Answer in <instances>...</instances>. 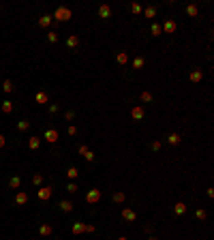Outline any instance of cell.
Returning <instances> with one entry per match:
<instances>
[{
    "label": "cell",
    "instance_id": "obj_1",
    "mask_svg": "<svg viewBox=\"0 0 214 240\" xmlns=\"http://www.w3.org/2000/svg\"><path fill=\"white\" fill-rule=\"evenodd\" d=\"M51 17H56L58 22H69V19H71V9H67V7H58L56 13H54Z\"/></svg>",
    "mask_w": 214,
    "mask_h": 240
},
{
    "label": "cell",
    "instance_id": "obj_2",
    "mask_svg": "<svg viewBox=\"0 0 214 240\" xmlns=\"http://www.w3.org/2000/svg\"><path fill=\"white\" fill-rule=\"evenodd\" d=\"M86 199H88V204H96V202L101 199V191H99V189H90L88 195H86Z\"/></svg>",
    "mask_w": 214,
    "mask_h": 240
},
{
    "label": "cell",
    "instance_id": "obj_3",
    "mask_svg": "<svg viewBox=\"0 0 214 240\" xmlns=\"http://www.w3.org/2000/svg\"><path fill=\"white\" fill-rule=\"evenodd\" d=\"M51 193H54V189H51V187H41V189H39V199H43V202H45V199H49V197H51Z\"/></svg>",
    "mask_w": 214,
    "mask_h": 240
},
{
    "label": "cell",
    "instance_id": "obj_4",
    "mask_svg": "<svg viewBox=\"0 0 214 240\" xmlns=\"http://www.w3.org/2000/svg\"><path fill=\"white\" fill-rule=\"evenodd\" d=\"M163 30H165L167 35H174V32L178 30V26H176V22H174V19H167L165 24H163Z\"/></svg>",
    "mask_w": 214,
    "mask_h": 240
},
{
    "label": "cell",
    "instance_id": "obj_5",
    "mask_svg": "<svg viewBox=\"0 0 214 240\" xmlns=\"http://www.w3.org/2000/svg\"><path fill=\"white\" fill-rule=\"evenodd\" d=\"M45 139H47L49 144H56L58 142V131H54V129H49V131H45V135H43Z\"/></svg>",
    "mask_w": 214,
    "mask_h": 240
},
{
    "label": "cell",
    "instance_id": "obj_6",
    "mask_svg": "<svg viewBox=\"0 0 214 240\" xmlns=\"http://www.w3.org/2000/svg\"><path fill=\"white\" fill-rule=\"evenodd\" d=\"M15 204H17V206H24V204H28V193L19 191L17 195H15Z\"/></svg>",
    "mask_w": 214,
    "mask_h": 240
},
{
    "label": "cell",
    "instance_id": "obj_7",
    "mask_svg": "<svg viewBox=\"0 0 214 240\" xmlns=\"http://www.w3.org/2000/svg\"><path fill=\"white\" fill-rule=\"evenodd\" d=\"M99 15H101L103 19H107V17L111 15V7H109V4H101V7H99Z\"/></svg>",
    "mask_w": 214,
    "mask_h": 240
},
{
    "label": "cell",
    "instance_id": "obj_8",
    "mask_svg": "<svg viewBox=\"0 0 214 240\" xmlns=\"http://www.w3.org/2000/svg\"><path fill=\"white\" fill-rule=\"evenodd\" d=\"M122 216H124V221H135V219H137V215H135V210H131V208H124V210H122Z\"/></svg>",
    "mask_w": 214,
    "mask_h": 240
},
{
    "label": "cell",
    "instance_id": "obj_9",
    "mask_svg": "<svg viewBox=\"0 0 214 240\" xmlns=\"http://www.w3.org/2000/svg\"><path fill=\"white\" fill-rule=\"evenodd\" d=\"M174 212H176L178 216H182V215H184V212H186V206H184V202H178V204L174 206Z\"/></svg>",
    "mask_w": 214,
    "mask_h": 240
},
{
    "label": "cell",
    "instance_id": "obj_10",
    "mask_svg": "<svg viewBox=\"0 0 214 240\" xmlns=\"http://www.w3.org/2000/svg\"><path fill=\"white\" fill-rule=\"evenodd\" d=\"M116 62H118V64H126V62H129V54H126V52H120L118 56H116Z\"/></svg>",
    "mask_w": 214,
    "mask_h": 240
},
{
    "label": "cell",
    "instance_id": "obj_11",
    "mask_svg": "<svg viewBox=\"0 0 214 240\" xmlns=\"http://www.w3.org/2000/svg\"><path fill=\"white\" fill-rule=\"evenodd\" d=\"M167 142H169V144H180L182 137H180L178 133H169V135H167Z\"/></svg>",
    "mask_w": 214,
    "mask_h": 240
},
{
    "label": "cell",
    "instance_id": "obj_12",
    "mask_svg": "<svg viewBox=\"0 0 214 240\" xmlns=\"http://www.w3.org/2000/svg\"><path fill=\"white\" fill-rule=\"evenodd\" d=\"M131 116H133L135 120H142V118H143V109H142V107H133V109H131Z\"/></svg>",
    "mask_w": 214,
    "mask_h": 240
},
{
    "label": "cell",
    "instance_id": "obj_13",
    "mask_svg": "<svg viewBox=\"0 0 214 240\" xmlns=\"http://www.w3.org/2000/svg\"><path fill=\"white\" fill-rule=\"evenodd\" d=\"M51 19H54L51 15H43V17L39 19V26H43V28H47V26L51 24Z\"/></svg>",
    "mask_w": 214,
    "mask_h": 240
},
{
    "label": "cell",
    "instance_id": "obj_14",
    "mask_svg": "<svg viewBox=\"0 0 214 240\" xmlns=\"http://www.w3.org/2000/svg\"><path fill=\"white\" fill-rule=\"evenodd\" d=\"M19 184H22V178H19V176H13V178L9 180V187H11V189H19Z\"/></svg>",
    "mask_w": 214,
    "mask_h": 240
},
{
    "label": "cell",
    "instance_id": "obj_15",
    "mask_svg": "<svg viewBox=\"0 0 214 240\" xmlns=\"http://www.w3.org/2000/svg\"><path fill=\"white\" fill-rule=\"evenodd\" d=\"M60 210H62V212H71V210H73V204H71V202H67V199H64V202H60Z\"/></svg>",
    "mask_w": 214,
    "mask_h": 240
},
{
    "label": "cell",
    "instance_id": "obj_16",
    "mask_svg": "<svg viewBox=\"0 0 214 240\" xmlns=\"http://www.w3.org/2000/svg\"><path fill=\"white\" fill-rule=\"evenodd\" d=\"M82 232H86V225H83V223H79V221L73 223V234H82Z\"/></svg>",
    "mask_w": 214,
    "mask_h": 240
},
{
    "label": "cell",
    "instance_id": "obj_17",
    "mask_svg": "<svg viewBox=\"0 0 214 240\" xmlns=\"http://www.w3.org/2000/svg\"><path fill=\"white\" fill-rule=\"evenodd\" d=\"M190 82H193V84H197V82H201V71H199V69H197V71H193V73H190Z\"/></svg>",
    "mask_w": 214,
    "mask_h": 240
},
{
    "label": "cell",
    "instance_id": "obj_18",
    "mask_svg": "<svg viewBox=\"0 0 214 240\" xmlns=\"http://www.w3.org/2000/svg\"><path fill=\"white\" fill-rule=\"evenodd\" d=\"M67 176H69L71 180H75L77 176H79V169H77V167H69V169H67Z\"/></svg>",
    "mask_w": 214,
    "mask_h": 240
},
{
    "label": "cell",
    "instance_id": "obj_19",
    "mask_svg": "<svg viewBox=\"0 0 214 240\" xmlns=\"http://www.w3.org/2000/svg\"><path fill=\"white\" fill-rule=\"evenodd\" d=\"M28 146H30V150H36V148L41 146V139H39V137H30V142H28Z\"/></svg>",
    "mask_w": 214,
    "mask_h": 240
},
{
    "label": "cell",
    "instance_id": "obj_20",
    "mask_svg": "<svg viewBox=\"0 0 214 240\" xmlns=\"http://www.w3.org/2000/svg\"><path fill=\"white\" fill-rule=\"evenodd\" d=\"M77 43H79V36H69V39H67V45H69V47H77Z\"/></svg>",
    "mask_w": 214,
    "mask_h": 240
},
{
    "label": "cell",
    "instance_id": "obj_21",
    "mask_svg": "<svg viewBox=\"0 0 214 240\" xmlns=\"http://www.w3.org/2000/svg\"><path fill=\"white\" fill-rule=\"evenodd\" d=\"M2 112H4V114H11L13 112V103L11 101H2Z\"/></svg>",
    "mask_w": 214,
    "mask_h": 240
},
{
    "label": "cell",
    "instance_id": "obj_22",
    "mask_svg": "<svg viewBox=\"0 0 214 240\" xmlns=\"http://www.w3.org/2000/svg\"><path fill=\"white\" fill-rule=\"evenodd\" d=\"M13 88H15V86H13L11 79H4V84H2V90H4V92H13Z\"/></svg>",
    "mask_w": 214,
    "mask_h": 240
},
{
    "label": "cell",
    "instance_id": "obj_23",
    "mask_svg": "<svg viewBox=\"0 0 214 240\" xmlns=\"http://www.w3.org/2000/svg\"><path fill=\"white\" fill-rule=\"evenodd\" d=\"M17 129H19V131H28V129H30V122H28V120H19V122H17Z\"/></svg>",
    "mask_w": 214,
    "mask_h": 240
},
{
    "label": "cell",
    "instance_id": "obj_24",
    "mask_svg": "<svg viewBox=\"0 0 214 240\" xmlns=\"http://www.w3.org/2000/svg\"><path fill=\"white\" fill-rule=\"evenodd\" d=\"M186 13H189L190 17H197V15H199V11H197V7H195V4H190V7H186Z\"/></svg>",
    "mask_w": 214,
    "mask_h": 240
},
{
    "label": "cell",
    "instance_id": "obj_25",
    "mask_svg": "<svg viewBox=\"0 0 214 240\" xmlns=\"http://www.w3.org/2000/svg\"><path fill=\"white\" fill-rule=\"evenodd\" d=\"M39 232H41V236H49L51 234V225H41Z\"/></svg>",
    "mask_w": 214,
    "mask_h": 240
},
{
    "label": "cell",
    "instance_id": "obj_26",
    "mask_svg": "<svg viewBox=\"0 0 214 240\" xmlns=\"http://www.w3.org/2000/svg\"><path fill=\"white\" fill-rule=\"evenodd\" d=\"M36 103H47V95L45 92H36Z\"/></svg>",
    "mask_w": 214,
    "mask_h": 240
},
{
    "label": "cell",
    "instance_id": "obj_27",
    "mask_svg": "<svg viewBox=\"0 0 214 240\" xmlns=\"http://www.w3.org/2000/svg\"><path fill=\"white\" fill-rule=\"evenodd\" d=\"M114 202H118V204H122L124 202V193H114V197H111Z\"/></svg>",
    "mask_w": 214,
    "mask_h": 240
},
{
    "label": "cell",
    "instance_id": "obj_28",
    "mask_svg": "<svg viewBox=\"0 0 214 240\" xmlns=\"http://www.w3.org/2000/svg\"><path fill=\"white\" fill-rule=\"evenodd\" d=\"M143 62H146L143 58H135V60H133V67H135V69H142V67H143Z\"/></svg>",
    "mask_w": 214,
    "mask_h": 240
},
{
    "label": "cell",
    "instance_id": "obj_29",
    "mask_svg": "<svg viewBox=\"0 0 214 240\" xmlns=\"http://www.w3.org/2000/svg\"><path fill=\"white\" fill-rule=\"evenodd\" d=\"M143 15H146L148 19H152V17L156 15V9H146V11H143Z\"/></svg>",
    "mask_w": 214,
    "mask_h": 240
},
{
    "label": "cell",
    "instance_id": "obj_30",
    "mask_svg": "<svg viewBox=\"0 0 214 240\" xmlns=\"http://www.w3.org/2000/svg\"><path fill=\"white\" fill-rule=\"evenodd\" d=\"M41 182H43V176H41V174H36L35 178H32V184H36V187H41Z\"/></svg>",
    "mask_w": 214,
    "mask_h": 240
},
{
    "label": "cell",
    "instance_id": "obj_31",
    "mask_svg": "<svg viewBox=\"0 0 214 240\" xmlns=\"http://www.w3.org/2000/svg\"><path fill=\"white\" fill-rule=\"evenodd\" d=\"M158 35H161V26L152 24V36H158Z\"/></svg>",
    "mask_w": 214,
    "mask_h": 240
},
{
    "label": "cell",
    "instance_id": "obj_32",
    "mask_svg": "<svg viewBox=\"0 0 214 240\" xmlns=\"http://www.w3.org/2000/svg\"><path fill=\"white\" fill-rule=\"evenodd\" d=\"M67 191H69V193H75V191H77V184H75V182H69V184H67Z\"/></svg>",
    "mask_w": 214,
    "mask_h": 240
},
{
    "label": "cell",
    "instance_id": "obj_33",
    "mask_svg": "<svg viewBox=\"0 0 214 240\" xmlns=\"http://www.w3.org/2000/svg\"><path fill=\"white\" fill-rule=\"evenodd\" d=\"M142 101L150 103V101H152V95H150V92H142Z\"/></svg>",
    "mask_w": 214,
    "mask_h": 240
},
{
    "label": "cell",
    "instance_id": "obj_34",
    "mask_svg": "<svg viewBox=\"0 0 214 240\" xmlns=\"http://www.w3.org/2000/svg\"><path fill=\"white\" fill-rule=\"evenodd\" d=\"M47 39L51 41V43H56V41H58V32H49V35H47Z\"/></svg>",
    "mask_w": 214,
    "mask_h": 240
},
{
    "label": "cell",
    "instance_id": "obj_35",
    "mask_svg": "<svg viewBox=\"0 0 214 240\" xmlns=\"http://www.w3.org/2000/svg\"><path fill=\"white\" fill-rule=\"evenodd\" d=\"M195 216H197V219H206V210H203V208H199V210L195 212Z\"/></svg>",
    "mask_w": 214,
    "mask_h": 240
},
{
    "label": "cell",
    "instance_id": "obj_36",
    "mask_svg": "<svg viewBox=\"0 0 214 240\" xmlns=\"http://www.w3.org/2000/svg\"><path fill=\"white\" fill-rule=\"evenodd\" d=\"M131 11L133 13H142V7H139V4H131Z\"/></svg>",
    "mask_w": 214,
    "mask_h": 240
},
{
    "label": "cell",
    "instance_id": "obj_37",
    "mask_svg": "<svg viewBox=\"0 0 214 240\" xmlns=\"http://www.w3.org/2000/svg\"><path fill=\"white\" fill-rule=\"evenodd\" d=\"M83 156H86L88 161H94V152H90V150H88V152H86V155H83Z\"/></svg>",
    "mask_w": 214,
    "mask_h": 240
},
{
    "label": "cell",
    "instance_id": "obj_38",
    "mask_svg": "<svg viewBox=\"0 0 214 240\" xmlns=\"http://www.w3.org/2000/svg\"><path fill=\"white\" fill-rule=\"evenodd\" d=\"M64 118H67V120H73V118H75V112H67V114H64Z\"/></svg>",
    "mask_w": 214,
    "mask_h": 240
},
{
    "label": "cell",
    "instance_id": "obj_39",
    "mask_svg": "<svg viewBox=\"0 0 214 240\" xmlns=\"http://www.w3.org/2000/svg\"><path fill=\"white\" fill-rule=\"evenodd\" d=\"M152 150L158 152V150H161V142H154V144H152Z\"/></svg>",
    "mask_w": 214,
    "mask_h": 240
},
{
    "label": "cell",
    "instance_id": "obj_40",
    "mask_svg": "<svg viewBox=\"0 0 214 240\" xmlns=\"http://www.w3.org/2000/svg\"><path fill=\"white\" fill-rule=\"evenodd\" d=\"M69 135H77V127H69Z\"/></svg>",
    "mask_w": 214,
    "mask_h": 240
},
{
    "label": "cell",
    "instance_id": "obj_41",
    "mask_svg": "<svg viewBox=\"0 0 214 240\" xmlns=\"http://www.w3.org/2000/svg\"><path fill=\"white\" fill-rule=\"evenodd\" d=\"M0 148H4V137L0 135Z\"/></svg>",
    "mask_w": 214,
    "mask_h": 240
},
{
    "label": "cell",
    "instance_id": "obj_42",
    "mask_svg": "<svg viewBox=\"0 0 214 240\" xmlns=\"http://www.w3.org/2000/svg\"><path fill=\"white\" fill-rule=\"evenodd\" d=\"M148 240H156V238H154V236H150V238H148Z\"/></svg>",
    "mask_w": 214,
    "mask_h": 240
},
{
    "label": "cell",
    "instance_id": "obj_43",
    "mask_svg": "<svg viewBox=\"0 0 214 240\" xmlns=\"http://www.w3.org/2000/svg\"><path fill=\"white\" fill-rule=\"evenodd\" d=\"M118 240H126V238H118Z\"/></svg>",
    "mask_w": 214,
    "mask_h": 240
}]
</instances>
